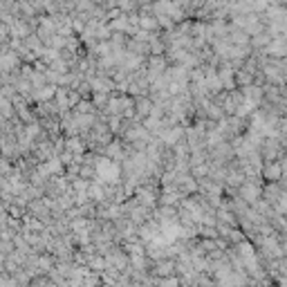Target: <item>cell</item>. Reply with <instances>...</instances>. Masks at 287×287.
<instances>
[{
  "label": "cell",
  "instance_id": "1",
  "mask_svg": "<svg viewBox=\"0 0 287 287\" xmlns=\"http://www.w3.org/2000/svg\"><path fill=\"white\" fill-rule=\"evenodd\" d=\"M117 173H119V170H117V166L112 164V161H108V159H101L99 161V175H101L103 179H115L117 177Z\"/></svg>",
  "mask_w": 287,
  "mask_h": 287
}]
</instances>
